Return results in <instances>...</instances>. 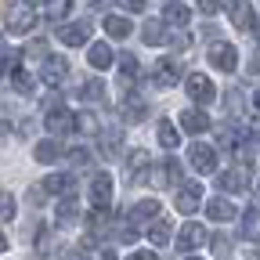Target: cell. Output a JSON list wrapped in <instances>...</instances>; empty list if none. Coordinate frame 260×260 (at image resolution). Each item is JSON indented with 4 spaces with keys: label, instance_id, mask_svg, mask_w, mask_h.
Here are the masks:
<instances>
[{
    "label": "cell",
    "instance_id": "obj_4",
    "mask_svg": "<svg viewBox=\"0 0 260 260\" xmlns=\"http://www.w3.org/2000/svg\"><path fill=\"white\" fill-rule=\"evenodd\" d=\"M181 253H191V249H199L206 246V228L203 224H184L181 232H177V242H174Z\"/></svg>",
    "mask_w": 260,
    "mask_h": 260
},
{
    "label": "cell",
    "instance_id": "obj_30",
    "mask_svg": "<svg viewBox=\"0 0 260 260\" xmlns=\"http://www.w3.org/2000/svg\"><path fill=\"white\" fill-rule=\"evenodd\" d=\"M65 188H73V181L65 177V174H51V177L44 181V195H61Z\"/></svg>",
    "mask_w": 260,
    "mask_h": 260
},
{
    "label": "cell",
    "instance_id": "obj_6",
    "mask_svg": "<svg viewBox=\"0 0 260 260\" xmlns=\"http://www.w3.org/2000/svg\"><path fill=\"white\" fill-rule=\"evenodd\" d=\"M65 76H69V65H65V58H47V61H44L40 80H44L47 87H61Z\"/></svg>",
    "mask_w": 260,
    "mask_h": 260
},
{
    "label": "cell",
    "instance_id": "obj_10",
    "mask_svg": "<svg viewBox=\"0 0 260 260\" xmlns=\"http://www.w3.org/2000/svg\"><path fill=\"white\" fill-rule=\"evenodd\" d=\"M90 199H94V206H109L112 203V177L109 174H98L90 181Z\"/></svg>",
    "mask_w": 260,
    "mask_h": 260
},
{
    "label": "cell",
    "instance_id": "obj_32",
    "mask_svg": "<svg viewBox=\"0 0 260 260\" xmlns=\"http://www.w3.org/2000/svg\"><path fill=\"white\" fill-rule=\"evenodd\" d=\"M73 126H76V130H83V134H98V119H94L90 112H80V116H73Z\"/></svg>",
    "mask_w": 260,
    "mask_h": 260
},
{
    "label": "cell",
    "instance_id": "obj_8",
    "mask_svg": "<svg viewBox=\"0 0 260 260\" xmlns=\"http://www.w3.org/2000/svg\"><path fill=\"white\" fill-rule=\"evenodd\" d=\"M152 83H155V87H177V83H181V69H177V61H174V58L159 61V65H155V73H152Z\"/></svg>",
    "mask_w": 260,
    "mask_h": 260
},
{
    "label": "cell",
    "instance_id": "obj_22",
    "mask_svg": "<svg viewBox=\"0 0 260 260\" xmlns=\"http://www.w3.org/2000/svg\"><path fill=\"white\" fill-rule=\"evenodd\" d=\"M87 61L94 65V69H109V65H112V51H109V44H94V47L87 51Z\"/></svg>",
    "mask_w": 260,
    "mask_h": 260
},
{
    "label": "cell",
    "instance_id": "obj_17",
    "mask_svg": "<svg viewBox=\"0 0 260 260\" xmlns=\"http://www.w3.org/2000/svg\"><path fill=\"white\" fill-rule=\"evenodd\" d=\"M105 32L116 37V40H126L130 32H134V25H130V18H123V15H109L105 18Z\"/></svg>",
    "mask_w": 260,
    "mask_h": 260
},
{
    "label": "cell",
    "instance_id": "obj_27",
    "mask_svg": "<svg viewBox=\"0 0 260 260\" xmlns=\"http://www.w3.org/2000/svg\"><path fill=\"white\" fill-rule=\"evenodd\" d=\"M217 188H224V191H242L246 184H242V170H224L220 177H217Z\"/></svg>",
    "mask_w": 260,
    "mask_h": 260
},
{
    "label": "cell",
    "instance_id": "obj_12",
    "mask_svg": "<svg viewBox=\"0 0 260 260\" xmlns=\"http://www.w3.org/2000/svg\"><path fill=\"white\" fill-rule=\"evenodd\" d=\"M87 37H90V22H73V25L61 29V44L65 47H80V44H87Z\"/></svg>",
    "mask_w": 260,
    "mask_h": 260
},
{
    "label": "cell",
    "instance_id": "obj_21",
    "mask_svg": "<svg viewBox=\"0 0 260 260\" xmlns=\"http://www.w3.org/2000/svg\"><path fill=\"white\" fill-rule=\"evenodd\" d=\"M206 213H210L213 220L224 224V220H232V217H235V206L228 203V199H210V203H206Z\"/></svg>",
    "mask_w": 260,
    "mask_h": 260
},
{
    "label": "cell",
    "instance_id": "obj_40",
    "mask_svg": "<svg viewBox=\"0 0 260 260\" xmlns=\"http://www.w3.org/2000/svg\"><path fill=\"white\" fill-rule=\"evenodd\" d=\"M126 260H159V256H155L152 249H141V253H130Z\"/></svg>",
    "mask_w": 260,
    "mask_h": 260
},
{
    "label": "cell",
    "instance_id": "obj_25",
    "mask_svg": "<svg viewBox=\"0 0 260 260\" xmlns=\"http://www.w3.org/2000/svg\"><path fill=\"white\" fill-rule=\"evenodd\" d=\"M177 141H181L177 126H174L170 119H159V145H162V148H177Z\"/></svg>",
    "mask_w": 260,
    "mask_h": 260
},
{
    "label": "cell",
    "instance_id": "obj_1",
    "mask_svg": "<svg viewBox=\"0 0 260 260\" xmlns=\"http://www.w3.org/2000/svg\"><path fill=\"white\" fill-rule=\"evenodd\" d=\"M210 65H213V69H220V73H235V65H239V51H235V44L217 40V44L210 47Z\"/></svg>",
    "mask_w": 260,
    "mask_h": 260
},
{
    "label": "cell",
    "instance_id": "obj_5",
    "mask_svg": "<svg viewBox=\"0 0 260 260\" xmlns=\"http://www.w3.org/2000/svg\"><path fill=\"white\" fill-rule=\"evenodd\" d=\"M228 11H232L235 29H256V11H253L249 0H228Z\"/></svg>",
    "mask_w": 260,
    "mask_h": 260
},
{
    "label": "cell",
    "instance_id": "obj_42",
    "mask_svg": "<svg viewBox=\"0 0 260 260\" xmlns=\"http://www.w3.org/2000/svg\"><path fill=\"white\" fill-rule=\"evenodd\" d=\"M44 51H47V47H44V40H40V44H29V54H32V58L44 54Z\"/></svg>",
    "mask_w": 260,
    "mask_h": 260
},
{
    "label": "cell",
    "instance_id": "obj_19",
    "mask_svg": "<svg viewBox=\"0 0 260 260\" xmlns=\"http://www.w3.org/2000/svg\"><path fill=\"white\" fill-rule=\"evenodd\" d=\"M69 126H73V116L65 112V109H58V105H54V109L47 112V130H51V134H65Z\"/></svg>",
    "mask_w": 260,
    "mask_h": 260
},
{
    "label": "cell",
    "instance_id": "obj_18",
    "mask_svg": "<svg viewBox=\"0 0 260 260\" xmlns=\"http://www.w3.org/2000/svg\"><path fill=\"white\" fill-rule=\"evenodd\" d=\"M170 235H174V224L159 213V217L152 220V232H148V239H152L155 246H167V242H170Z\"/></svg>",
    "mask_w": 260,
    "mask_h": 260
},
{
    "label": "cell",
    "instance_id": "obj_23",
    "mask_svg": "<svg viewBox=\"0 0 260 260\" xmlns=\"http://www.w3.org/2000/svg\"><path fill=\"white\" fill-rule=\"evenodd\" d=\"M242 239L246 242L260 239V210H246V217H242Z\"/></svg>",
    "mask_w": 260,
    "mask_h": 260
},
{
    "label": "cell",
    "instance_id": "obj_46",
    "mask_svg": "<svg viewBox=\"0 0 260 260\" xmlns=\"http://www.w3.org/2000/svg\"><path fill=\"white\" fill-rule=\"evenodd\" d=\"M29 4H47V0H29Z\"/></svg>",
    "mask_w": 260,
    "mask_h": 260
},
{
    "label": "cell",
    "instance_id": "obj_34",
    "mask_svg": "<svg viewBox=\"0 0 260 260\" xmlns=\"http://www.w3.org/2000/svg\"><path fill=\"white\" fill-rule=\"evenodd\" d=\"M83 98H87V102H98V98H105V83H102V80H90V83L83 87Z\"/></svg>",
    "mask_w": 260,
    "mask_h": 260
},
{
    "label": "cell",
    "instance_id": "obj_50",
    "mask_svg": "<svg viewBox=\"0 0 260 260\" xmlns=\"http://www.w3.org/2000/svg\"><path fill=\"white\" fill-rule=\"evenodd\" d=\"M0 44H4V40H0Z\"/></svg>",
    "mask_w": 260,
    "mask_h": 260
},
{
    "label": "cell",
    "instance_id": "obj_39",
    "mask_svg": "<svg viewBox=\"0 0 260 260\" xmlns=\"http://www.w3.org/2000/svg\"><path fill=\"white\" fill-rule=\"evenodd\" d=\"M87 159H90V152H83V148L73 152V162H76V167H87Z\"/></svg>",
    "mask_w": 260,
    "mask_h": 260
},
{
    "label": "cell",
    "instance_id": "obj_11",
    "mask_svg": "<svg viewBox=\"0 0 260 260\" xmlns=\"http://www.w3.org/2000/svg\"><path fill=\"white\" fill-rule=\"evenodd\" d=\"M181 126L188 130V134H203V130H210V116L203 109H184L181 112Z\"/></svg>",
    "mask_w": 260,
    "mask_h": 260
},
{
    "label": "cell",
    "instance_id": "obj_37",
    "mask_svg": "<svg viewBox=\"0 0 260 260\" xmlns=\"http://www.w3.org/2000/svg\"><path fill=\"white\" fill-rule=\"evenodd\" d=\"M210 246H213V249H217L220 256H228V249H232V246H228V239H224V235H213V242H210Z\"/></svg>",
    "mask_w": 260,
    "mask_h": 260
},
{
    "label": "cell",
    "instance_id": "obj_48",
    "mask_svg": "<svg viewBox=\"0 0 260 260\" xmlns=\"http://www.w3.org/2000/svg\"><path fill=\"white\" fill-rule=\"evenodd\" d=\"M0 130H4V123H0Z\"/></svg>",
    "mask_w": 260,
    "mask_h": 260
},
{
    "label": "cell",
    "instance_id": "obj_41",
    "mask_svg": "<svg viewBox=\"0 0 260 260\" xmlns=\"http://www.w3.org/2000/svg\"><path fill=\"white\" fill-rule=\"evenodd\" d=\"M65 260H87V253L76 246V249H69V253H65Z\"/></svg>",
    "mask_w": 260,
    "mask_h": 260
},
{
    "label": "cell",
    "instance_id": "obj_26",
    "mask_svg": "<svg viewBox=\"0 0 260 260\" xmlns=\"http://www.w3.org/2000/svg\"><path fill=\"white\" fill-rule=\"evenodd\" d=\"M141 37H145V44H152V47H162V44H167V29H162L159 22H145Z\"/></svg>",
    "mask_w": 260,
    "mask_h": 260
},
{
    "label": "cell",
    "instance_id": "obj_43",
    "mask_svg": "<svg viewBox=\"0 0 260 260\" xmlns=\"http://www.w3.org/2000/svg\"><path fill=\"white\" fill-rule=\"evenodd\" d=\"M249 73H260V51L253 54V69H249Z\"/></svg>",
    "mask_w": 260,
    "mask_h": 260
},
{
    "label": "cell",
    "instance_id": "obj_35",
    "mask_svg": "<svg viewBox=\"0 0 260 260\" xmlns=\"http://www.w3.org/2000/svg\"><path fill=\"white\" fill-rule=\"evenodd\" d=\"M199 11H203V15H210V18H213V15H217V11H220V0H199Z\"/></svg>",
    "mask_w": 260,
    "mask_h": 260
},
{
    "label": "cell",
    "instance_id": "obj_45",
    "mask_svg": "<svg viewBox=\"0 0 260 260\" xmlns=\"http://www.w3.org/2000/svg\"><path fill=\"white\" fill-rule=\"evenodd\" d=\"M253 105H256V109H260V90H256V94H253Z\"/></svg>",
    "mask_w": 260,
    "mask_h": 260
},
{
    "label": "cell",
    "instance_id": "obj_2",
    "mask_svg": "<svg viewBox=\"0 0 260 260\" xmlns=\"http://www.w3.org/2000/svg\"><path fill=\"white\" fill-rule=\"evenodd\" d=\"M4 25H8L11 32H29L32 25H37V11L25 8V4H15V8H8V15H4Z\"/></svg>",
    "mask_w": 260,
    "mask_h": 260
},
{
    "label": "cell",
    "instance_id": "obj_9",
    "mask_svg": "<svg viewBox=\"0 0 260 260\" xmlns=\"http://www.w3.org/2000/svg\"><path fill=\"white\" fill-rule=\"evenodd\" d=\"M199 195H203V184H195V181H184V188L174 195V206L181 213H191L195 206H199Z\"/></svg>",
    "mask_w": 260,
    "mask_h": 260
},
{
    "label": "cell",
    "instance_id": "obj_15",
    "mask_svg": "<svg viewBox=\"0 0 260 260\" xmlns=\"http://www.w3.org/2000/svg\"><path fill=\"white\" fill-rule=\"evenodd\" d=\"M119 145H123V130H116V126L102 130V155L105 159H116L119 155Z\"/></svg>",
    "mask_w": 260,
    "mask_h": 260
},
{
    "label": "cell",
    "instance_id": "obj_47",
    "mask_svg": "<svg viewBox=\"0 0 260 260\" xmlns=\"http://www.w3.org/2000/svg\"><path fill=\"white\" fill-rule=\"evenodd\" d=\"M253 126H256V134H260V119H256V123H253Z\"/></svg>",
    "mask_w": 260,
    "mask_h": 260
},
{
    "label": "cell",
    "instance_id": "obj_44",
    "mask_svg": "<svg viewBox=\"0 0 260 260\" xmlns=\"http://www.w3.org/2000/svg\"><path fill=\"white\" fill-rule=\"evenodd\" d=\"M4 249H8V239H4V235H0V253H4Z\"/></svg>",
    "mask_w": 260,
    "mask_h": 260
},
{
    "label": "cell",
    "instance_id": "obj_38",
    "mask_svg": "<svg viewBox=\"0 0 260 260\" xmlns=\"http://www.w3.org/2000/svg\"><path fill=\"white\" fill-rule=\"evenodd\" d=\"M119 4H123L126 11H145V4H148V0H119Z\"/></svg>",
    "mask_w": 260,
    "mask_h": 260
},
{
    "label": "cell",
    "instance_id": "obj_20",
    "mask_svg": "<svg viewBox=\"0 0 260 260\" xmlns=\"http://www.w3.org/2000/svg\"><path fill=\"white\" fill-rule=\"evenodd\" d=\"M32 159H37V162H58L61 159V145L54 138H47V141L37 145V155H32Z\"/></svg>",
    "mask_w": 260,
    "mask_h": 260
},
{
    "label": "cell",
    "instance_id": "obj_13",
    "mask_svg": "<svg viewBox=\"0 0 260 260\" xmlns=\"http://www.w3.org/2000/svg\"><path fill=\"white\" fill-rule=\"evenodd\" d=\"M159 213H162V206H159L155 199H141L134 210H130V220H134V224H152Z\"/></svg>",
    "mask_w": 260,
    "mask_h": 260
},
{
    "label": "cell",
    "instance_id": "obj_49",
    "mask_svg": "<svg viewBox=\"0 0 260 260\" xmlns=\"http://www.w3.org/2000/svg\"><path fill=\"white\" fill-rule=\"evenodd\" d=\"M188 260H195V256H188Z\"/></svg>",
    "mask_w": 260,
    "mask_h": 260
},
{
    "label": "cell",
    "instance_id": "obj_7",
    "mask_svg": "<svg viewBox=\"0 0 260 260\" xmlns=\"http://www.w3.org/2000/svg\"><path fill=\"white\" fill-rule=\"evenodd\" d=\"M191 167L199 170V174H213L217 170V152L210 148V145H191Z\"/></svg>",
    "mask_w": 260,
    "mask_h": 260
},
{
    "label": "cell",
    "instance_id": "obj_16",
    "mask_svg": "<svg viewBox=\"0 0 260 260\" xmlns=\"http://www.w3.org/2000/svg\"><path fill=\"white\" fill-rule=\"evenodd\" d=\"M162 18H167L170 25H177V29H184L188 18H191V11H188V4H177V0H170V4L162 8Z\"/></svg>",
    "mask_w": 260,
    "mask_h": 260
},
{
    "label": "cell",
    "instance_id": "obj_29",
    "mask_svg": "<svg viewBox=\"0 0 260 260\" xmlns=\"http://www.w3.org/2000/svg\"><path fill=\"white\" fill-rule=\"evenodd\" d=\"M119 112H123V116H126L130 123H138V119H145V102H141L138 94H130V102H126V105H123Z\"/></svg>",
    "mask_w": 260,
    "mask_h": 260
},
{
    "label": "cell",
    "instance_id": "obj_31",
    "mask_svg": "<svg viewBox=\"0 0 260 260\" xmlns=\"http://www.w3.org/2000/svg\"><path fill=\"white\" fill-rule=\"evenodd\" d=\"M76 217H80V203L73 199V191H69V199H61V206H58V220L69 224V220H76Z\"/></svg>",
    "mask_w": 260,
    "mask_h": 260
},
{
    "label": "cell",
    "instance_id": "obj_33",
    "mask_svg": "<svg viewBox=\"0 0 260 260\" xmlns=\"http://www.w3.org/2000/svg\"><path fill=\"white\" fill-rule=\"evenodd\" d=\"M11 217H15V195L0 191V220H11Z\"/></svg>",
    "mask_w": 260,
    "mask_h": 260
},
{
    "label": "cell",
    "instance_id": "obj_36",
    "mask_svg": "<svg viewBox=\"0 0 260 260\" xmlns=\"http://www.w3.org/2000/svg\"><path fill=\"white\" fill-rule=\"evenodd\" d=\"M18 61H22V54H15V51H11V54H4V58H0V65H4V73H11V69H15V65H18Z\"/></svg>",
    "mask_w": 260,
    "mask_h": 260
},
{
    "label": "cell",
    "instance_id": "obj_28",
    "mask_svg": "<svg viewBox=\"0 0 260 260\" xmlns=\"http://www.w3.org/2000/svg\"><path fill=\"white\" fill-rule=\"evenodd\" d=\"M119 65H123V69H119V83L130 87V83H134V76H138V58H134V54H123Z\"/></svg>",
    "mask_w": 260,
    "mask_h": 260
},
{
    "label": "cell",
    "instance_id": "obj_3",
    "mask_svg": "<svg viewBox=\"0 0 260 260\" xmlns=\"http://www.w3.org/2000/svg\"><path fill=\"white\" fill-rule=\"evenodd\" d=\"M184 90H188V98H195L199 105H210V102H213V80L203 76V73H191V76L184 80Z\"/></svg>",
    "mask_w": 260,
    "mask_h": 260
},
{
    "label": "cell",
    "instance_id": "obj_24",
    "mask_svg": "<svg viewBox=\"0 0 260 260\" xmlns=\"http://www.w3.org/2000/svg\"><path fill=\"white\" fill-rule=\"evenodd\" d=\"M8 76H11L15 90H22V94H32V87H37V80H32V73H29V69H18V65H15V69H11Z\"/></svg>",
    "mask_w": 260,
    "mask_h": 260
},
{
    "label": "cell",
    "instance_id": "obj_14",
    "mask_svg": "<svg viewBox=\"0 0 260 260\" xmlns=\"http://www.w3.org/2000/svg\"><path fill=\"white\" fill-rule=\"evenodd\" d=\"M148 152H134L130 155V181L134 184H148Z\"/></svg>",
    "mask_w": 260,
    "mask_h": 260
}]
</instances>
